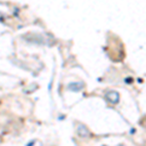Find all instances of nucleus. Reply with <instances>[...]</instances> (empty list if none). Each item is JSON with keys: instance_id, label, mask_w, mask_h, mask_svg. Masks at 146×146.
<instances>
[{"instance_id": "obj_1", "label": "nucleus", "mask_w": 146, "mask_h": 146, "mask_svg": "<svg viewBox=\"0 0 146 146\" xmlns=\"http://www.w3.org/2000/svg\"><path fill=\"white\" fill-rule=\"evenodd\" d=\"M105 98H106V100L109 101L110 103H112V104H116L120 100V95L117 92H114V91H111V92H109V93H107Z\"/></svg>"}, {"instance_id": "obj_3", "label": "nucleus", "mask_w": 146, "mask_h": 146, "mask_svg": "<svg viewBox=\"0 0 146 146\" xmlns=\"http://www.w3.org/2000/svg\"><path fill=\"white\" fill-rule=\"evenodd\" d=\"M77 133L80 136H82V137H86L89 135V129L85 126H83V125H80L78 128H77Z\"/></svg>"}, {"instance_id": "obj_2", "label": "nucleus", "mask_w": 146, "mask_h": 146, "mask_svg": "<svg viewBox=\"0 0 146 146\" xmlns=\"http://www.w3.org/2000/svg\"><path fill=\"white\" fill-rule=\"evenodd\" d=\"M68 88H69L70 90H72L73 92H79L84 88V84L74 82V83H71V84L68 85Z\"/></svg>"}, {"instance_id": "obj_4", "label": "nucleus", "mask_w": 146, "mask_h": 146, "mask_svg": "<svg viewBox=\"0 0 146 146\" xmlns=\"http://www.w3.org/2000/svg\"><path fill=\"white\" fill-rule=\"evenodd\" d=\"M126 82H127L128 84H131V83L133 82V79H131V78H127V79H126Z\"/></svg>"}]
</instances>
